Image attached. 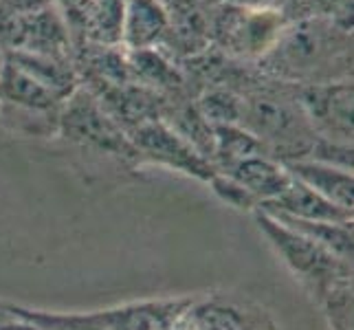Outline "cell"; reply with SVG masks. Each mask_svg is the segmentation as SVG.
Masks as SVG:
<instances>
[{
  "instance_id": "obj_1",
  "label": "cell",
  "mask_w": 354,
  "mask_h": 330,
  "mask_svg": "<svg viewBox=\"0 0 354 330\" xmlns=\"http://www.w3.org/2000/svg\"><path fill=\"white\" fill-rule=\"evenodd\" d=\"M258 66L262 75L292 86L352 80V31L326 16L288 20Z\"/></svg>"
},
{
  "instance_id": "obj_2",
  "label": "cell",
  "mask_w": 354,
  "mask_h": 330,
  "mask_svg": "<svg viewBox=\"0 0 354 330\" xmlns=\"http://www.w3.org/2000/svg\"><path fill=\"white\" fill-rule=\"evenodd\" d=\"M240 126L262 143L264 152L279 163L308 158L317 134L310 128L297 97V86L264 75L240 89Z\"/></svg>"
},
{
  "instance_id": "obj_3",
  "label": "cell",
  "mask_w": 354,
  "mask_h": 330,
  "mask_svg": "<svg viewBox=\"0 0 354 330\" xmlns=\"http://www.w3.org/2000/svg\"><path fill=\"white\" fill-rule=\"evenodd\" d=\"M253 218L273 251L279 255V260L286 264L288 271L295 275V279L308 291L315 302L341 279L352 277V264L339 260L322 244L288 229L262 210H255Z\"/></svg>"
},
{
  "instance_id": "obj_4",
  "label": "cell",
  "mask_w": 354,
  "mask_h": 330,
  "mask_svg": "<svg viewBox=\"0 0 354 330\" xmlns=\"http://www.w3.org/2000/svg\"><path fill=\"white\" fill-rule=\"evenodd\" d=\"M57 134L84 150L119 158L121 163L128 165L139 163V154L132 148L126 130L106 113L97 97L82 84L59 110Z\"/></svg>"
},
{
  "instance_id": "obj_5",
  "label": "cell",
  "mask_w": 354,
  "mask_h": 330,
  "mask_svg": "<svg viewBox=\"0 0 354 330\" xmlns=\"http://www.w3.org/2000/svg\"><path fill=\"white\" fill-rule=\"evenodd\" d=\"M286 22L288 18L277 7L244 9L225 5L209 20V31L227 55L258 62L271 51Z\"/></svg>"
},
{
  "instance_id": "obj_6",
  "label": "cell",
  "mask_w": 354,
  "mask_h": 330,
  "mask_svg": "<svg viewBox=\"0 0 354 330\" xmlns=\"http://www.w3.org/2000/svg\"><path fill=\"white\" fill-rule=\"evenodd\" d=\"M172 330H279V326L262 306L247 297L209 293L189 297Z\"/></svg>"
},
{
  "instance_id": "obj_7",
  "label": "cell",
  "mask_w": 354,
  "mask_h": 330,
  "mask_svg": "<svg viewBox=\"0 0 354 330\" xmlns=\"http://www.w3.org/2000/svg\"><path fill=\"white\" fill-rule=\"evenodd\" d=\"M128 139L139 154V163L163 165L203 183H209L216 174V167L194 150L185 139L178 137L163 119L137 126L128 132Z\"/></svg>"
},
{
  "instance_id": "obj_8",
  "label": "cell",
  "mask_w": 354,
  "mask_h": 330,
  "mask_svg": "<svg viewBox=\"0 0 354 330\" xmlns=\"http://www.w3.org/2000/svg\"><path fill=\"white\" fill-rule=\"evenodd\" d=\"M297 97L317 139L352 145V80L297 86Z\"/></svg>"
},
{
  "instance_id": "obj_9",
  "label": "cell",
  "mask_w": 354,
  "mask_h": 330,
  "mask_svg": "<svg viewBox=\"0 0 354 330\" xmlns=\"http://www.w3.org/2000/svg\"><path fill=\"white\" fill-rule=\"evenodd\" d=\"M187 302L189 297L143 300L80 315L82 320L104 330H172L176 317L187 306Z\"/></svg>"
},
{
  "instance_id": "obj_10",
  "label": "cell",
  "mask_w": 354,
  "mask_h": 330,
  "mask_svg": "<svg viewBox=\"0 0 354 330\" xmlns=\"http://www.w3.org/2000/svg\"><path fill=\"white\" fill-rule=\"evenodd\" d=\"M169 9L163 0H126L121 14L119 42L126 51L156 48L169 33Z\"/></svg>"
},
{
  "instance_id": "obj_11",
  "label": "cell",
  "mask_w": 354,
  "mask_h": 330,
  "mask_svg": "<svg viewBox=\"0 0 354 330\" xmlns=\"http://www.w3.org/2000/svg\"><path fill=\"white\" fill-rule=\"evenodd\" d=\"M64 97L46 89L29 73H24L9 59L0 66V108L24 110L38 115H57L64 106Z\"/></svg>"
},
{
  "instance_id": "obj_12",
  "label": "cell",
  "mask_w": 354,
  "mask_h": 330,
  "mask_svg": "<svg viewBox=\"0 0 354 330\" xmlns=\"http://www.w3.org/2000/svg\"><path fill=\"white\" fill-rule=\"evenodd\" d=\"M286 172L299 181L301 185L317 192L326 201L337 205L339 210L354 214V178L352 172L335 165H326L310 158H299V161L282 163Z\"/></svg>"
},
{
  "instance_id": "obj_13",
  "label": "cell",
  "mask_w": 354,
  "mask_h": 330,
  "mask_svg": "<svg viewBox=\"0 0 354 330\" xmlns=\"http://www.w3.org/2000/svg\"><path fill=\"white\" fill-rule=\"evenodd\" d=\"M221 174L234 178L238 185L247 190L258 201V207L275 201L290 183V174L286 172V167L268 154L247 156L242 161L221 169Z\"/></svg>"
},
{
  "instance_id": "obj_14",
  "label": "cell",
  "mask_w": 354,
  "mask_h": 330,
  "mask_svg": "<svg viewBox=\"0 0 354 330\" xmlns=\"http://www.w3.org/2000/svg\"><path fill=\"white\" fill-rule=\"evenodd\" d=\"M258 210L273 212V214H284L299 220H324V223H352L354 214H348L339 210L337 205L326 201L317 192L301 185L299 181L290 176L288 187L279 194V196L271 203L260 205Z\"/></svg>"
},
{
  "instance_id": "obj_15",
  "label": "cell",
  "mask_w": 354,
  "mask_h": 330,
  "mask_svg": "<svg viewBox=\"0 0 354 330\" xmlns=\"http://www.w3.org/2000/svg\"><path fill=\"white\" fill-rule=\"evenodd\" d=\"M266 214L273 216L275 220H279V223L286 225L288 229L297 231V234H301V236H306L308 240L322 244L324 249H328L333 255H337L339 260L352 264V258H354L352 223H324V220H299V218L273 214V212H266Z\"/></svg>"
},
{
  "instance_id": "obj_16",
  "label": "cell",
  "mask_w": 354,
  "mask_h": 330,
  "mask_svg": "<svg viewBox=\"0 0 354 330\" xmlns=\"http://www.w3.org/2000/svg\"><path fill=\"white\" fill-rule=\"evenodd\" d=\"M214 132H216V139H214L212 163L216 167V172H221V169L234 165L247 156L266 154L262 143L238 124L236 126H216Z\"/></svg>"
},
{
  "instance_id": "obj_17",
  "label": "cell",
  "mask_w": 354,
  "mask_h": 330,
  "mask_svg": "<svg viewBox=\"0 0 354 330\" xmlns=\"http://www.w3.org/2000/svg\"><path fill=\"white\" fill-rule=\"evenodd\" d=\"M194 104L201 115L216 126H240L242 117V95L227 86H207L194 97Z\"/></svg>"
},
{
  "instance_id": "obj_18",
  "label": "cell",
  "mask_w": 354,
  "mask_h": 330,
  "mask_svg": "<svg viewBox=\"0 0 354 330\" xmlns=\"http://www.w3.org/2000/svg\"><path fill=\"white\" fill-rule=\"evenodd\" d=\"M315 304L324 311L328 330H352L354 328L352 324V306H354L352 277L341 279V282L330 286Z\"/></svg>"
},
{
  "instance_id": "obj_19",
  "label": "cell",
  "mask_w": 354,
  "mask_h": 330,
  "mask_svg": "<svg viewBox=\"0 0 354 330\" xmlns=\"http://www.w3.org/2000/svg\"><path fill=\"white\" fill-rule=\"evenodd\" d=\"M7 306L18 320L31 322L35 326H40L42 330H104L86 320H82L80 313L40 311V309H29V306H22V304H14V302H7Z\"/></svg>"
},
{
  "instance_id": "obj_20",
  "label": "cell",
  "mask_w": 354,
  "mask_h": 330,
  "mask_svg": "<svg viewBox=\"0 0 354 330\" xmlns=\"http://www.w3.org/2000/svg\"><path fill=\"white\" fill-rule=\"evenodd\" d=\"M207 185L214 190V194L223 203L236 207V210H242V212H255V210H258V201H255L242 185H238L234 178H229V176H225L221 172H216L214 178L207 183Z\"/></svg>"
},
{
  "instance_id": "obj_21",
  "label": "cell",
  "mask_w": 354,
  "mask_h": 330,
  "mask_svg": "<svg viewBox=\"0 0 354 330\" xmlns=\"http://www.w3.org/2000/svg\"><path fill=\"white\" fill-rule=\"evenodd\" d=\"M279 0H227V5H236L244 9H266V7H275Z\"/></svg>"
},
{
  "instance_id": "obj_22",
  "label": "cell",
  "mask_w": 354,
  "mask_h": 330,
  "mask_svg": "<svg viewBox=\"0 0 354 330\" xmlns=\"http://www.w3.org/2000/svg\"><path fill=\"white\" fill-rule=\"evenodd\" d=\"M11 330H42V328H40V326H35V324H31V322L18 320V322H16V326L11 328Z\"/></svg>"
},
{
  "instance_id": "obj_23",
  "label": "cell",
  "mask_w": 354,
  "mask_h": 330,
  "mask_svg": "<svg viewBox=\"0 0 354 330\" xmlns=\"http://www.w3.org/2000/svg\"><path fill=\"white\" fill-rule=\"evenodd\" d=\"M3 59H5V51H3V46H0V66H3Z\"/></svg>"
}]
</instances>
